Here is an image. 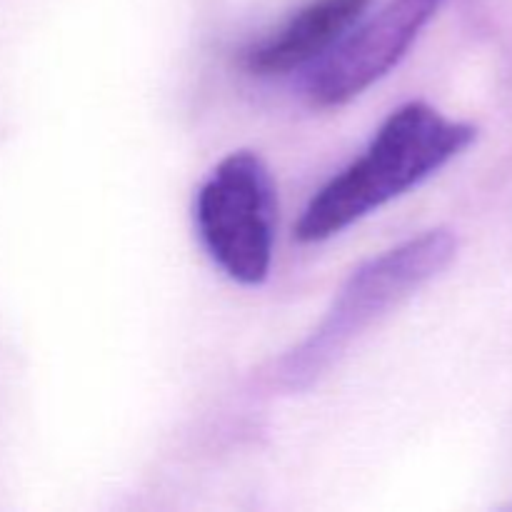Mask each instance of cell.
Here are the masks:
<instances>
[{"mask_svg":"<svg viewBox=\"0 0 512 512\" xmlns=\"http://www.w3.org/2000/svg\"><path fill=\"white\" fill-rule=\"evenodd\" d=\"M445 0H390L345 35L308 78V98L320 108L345 105L383 80L408 55Z\"/></svg>","mask_w":512,"mask_h":512,"instance_id":"4","label":"cell"},{"mask_svg":"<svg viewBox=\"0 0 512 512\" xmlns=\"http://www.w3.org/2000/svg\"><path fill=\"white\" fill-rule=\"evenodd\" d=\"M195 218L210 258L240 285H260L270 273L275 240V188L263 160L250 150L230 153L203 183Z\"/></svg>","mask_w":512,"mask_h":512,"instance_id":"3","label":"cell"},{"mask_svg":"<svg viewBox=\"0 0 512 512\" xmlns=\"http://www.w3.org/2000/svg\"><path fill=\"white\" fill-rule=\"evenodd\" d=\"M478 130L440 115L428 103L400 105L368 150L323 185L295 225L300 243H320L400 198L473 145Z\"/></svg>","mask_w":512,"mask_h":512,"instance_id":"1","label":"cell"},{"mask_svg":"<svg viewBox=\"0 0 512 512\" xmlns=\"http://www.w3.org/2000/svg\"><path fill=\"white\" fill-rule=\"evenodd\" d=\"M458 238L438 228L410 238L353 270L318 328L283 355L273 368V380L288 393L313 388L340 363L350 345L363 338L390 310L438 278L455 260Z\"/></svg>","mask_w":512,"mask_h":512,"instance_id":"2","label":"cell"},{"mask_svg":"<svg viewBox=\"0 0 512 512\" xmlns=\"http://www.w3.org/2000/svg\"><path fill=\"white\" fill-rule=\"evenodd\" d=\"M373 0H310L273 35L243 55L255 75H285L323 60L365 15Z\"/></svg>","mask_w":512,"mask_h":512,"instance_id":"5","label":"cell"}]
</instances>
